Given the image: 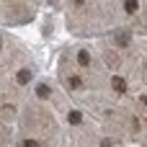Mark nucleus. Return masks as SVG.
<instances>
[{"label":"nucleus","instance_id":"423d86ee","mask_svg":"<svg viewBox=\"0 0 147 147\" xmlns=\"http://www.w3.org/2000/svg\"><path fill=\"white\" fill-rule=\"evenodd\" d=\"M28 80H31V72L28 70H21L18 72V83H28Z\"/></svg>","mask_w":147,"mask_h":147},{"label":"nucleus","instance_id":"7ed1b4c3","mask_svg":"<svg viewBox=\"0 0 147 147\" xmlns=\"http://www.w3.org/2000/svg\"><path fill=\"white\" fill-rule=\"evenodd\" d=\"M78 62L80 65H90V54L88 52H78Z\"/></svg>","mask_w":147,"mask_h":147},{"label":"nucleus","instance_id":"6e6552de","mask_svg":"<svg viewBox=\"0 0 147 147\" xmlns=\"http://www.w3.org/2000/svg\"><path fill=\"white\" fill-rule=\"evenodd\" d=\"M124 8H127V10H129V13H134V10H137V8H140V5H137V3H134V0H129V3H127V5H124Z\"/></svg>","mask_w":147,"mask_h":147},{"label":"nucleus","instance_id":"1a4fd4ad","mask_svg":"<svg viewBox=\"0 0 147 147\" xmlns=\"http://www.w3.org/2000/svg\"><path fill=\"white\" fill-rule=\"evenodd\" d=\"M23 147H39V142H36V140H26V142H23Z\"/></svg>","mask_w":147,"mask_h":147},{"label":"nucleus","instance_id":"39448f33","mask_svg":"<svg viewBox=\"0 0 147 147\" xmlns=\"http://www.w3.org/2000/svg\"><path fill=\"white\" fill-rule=\"evenodd\" d=\"M116 44L127 47V44H129V34H116Z\"/></svg>","mask_w":147,"mask_h":147},{"label":"nucleus","instance_id":"0eeeda50","mask_svg":"<svg viewBox=\"0 0 147 147\" xmlns=\"http://www.w3.org/2000/svg\"><path fill=\"white\" fill-rule=\"evenodd\" d=\"M36 96H39V98H47V96H49V88H47V85H39V88H36Z\"/></svg>","mask_w":147,"mask_h":147},{"label":"nucleus","instance_id":"f257e3e1","mask_svg":"<svg viewBox=\"0 0 147 147\" xmlns=\"http://www.w3.org/2000/svg\"><path fill=\"white\" fill-rule=\"evenodd\" d=\"M111 83H114V90H119V93L127 90V80H124V78H114Z\"/></svg>","mask_w":147,"mask_h":147},{"label":"nucleus","instance_id":"20e7f679","mask_svg":"<svg viewBox=\"0 0 147 147\" xmlns=\"http://www.w3.org/2000/svg\"><path fill=\"white\" fill-rule=\"evenodd\" d=\"M83 121V114L80 111H70V124H80Z\"/></svg>","mask_w":147,"mask_h":147},{"label":"nucleus","instance_id":"f03ea898","mask_svg":"<svg viewBox=\"0 0 147 147\" xmlns=\"http://www.w3.org/2000/svg\"><path fill=\"white\" fill-rule=\"evenodd\" d=\"M67 85H70V90H78V88H83V80H80V78H70Z\"/></svg>","mask_w":147,"mask_h":147}]
</instances>
